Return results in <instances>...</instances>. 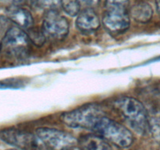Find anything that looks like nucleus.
Segmentation results:
<instances>
[{"mask_svg": "<svg viewBox=\"0 0 160 150\" xmlns=\"http://www.w3.org/2000/svg\"><path fill=\"white\" fill-rule=\"evenodd\" d=\"M114 107L140 134L148 130V114L144 105L132 97H121L114 102Z\"/></svg>", "mask_w": 160, "mask_h": 150, "instance_id": "f257e3e1", "label": "nucleus"}, {"mask_svg": "<svg viewBox=\"0 0 160 150\" xmlns=\"http://www.w3.org/2000/svg\"><path fill=\"white\" fill-rule=\"evenodd\" d=\"M92 131L108 142L121 148H128L134 142V136L129 129L106 116L98 119Z\"/></svg>", "mask_w": 160, "mask_h": 150, "instance_id": "f03ea898", "label": "nucleus"}, {"mask_svg": "<svg viewBox=\"0 0 160 150\" xmlns=\"http://www.w3.org/2000/svg\"><path fill=\"white\" fill-rule=\"evenodd\" d=\"M105 116L101 106L97 104H88L78 109L64 112L60 119L70 128L93 129L98 119Z\"/></svg>", "mask_w": 160, "mask_h": 150, "instance_id": "7ed1b4c3", "label": "nucleus"}, {"mask_svg": "<svg viewBox=\"0 0 160 150\" xmlns=\"http://www.w3.org/2000/svg\"><path fill=\"white\" fill-rule=\"evenodd\" d=\"M40 148L68 149L76 148L78 140L65 131L48 128H38L34 133Z\"/></svg>", "mask_w": 160, "mask_h": 150, "instance_id": "20e7f679", "label": "nucleus"}, {"mask_svg": "<svg viewBox=\"0 0 160 150\" xmlns=\"http://www.w3.org/2000/svg\"><path fill=\"white\" fill-rule=\"evenodd\" d=\"M31 48V39L28 34L20 27L9 28L2 38V48L7 54L16 58H24L28 56Z\"/></svg>", "mask_w": 160, "mask_h": 150, "instance_id": "39448f33", "label": "nucleus"}, {"mask_svg": "<svg viewBox=\"0 0 160 150\" xmlns=\"http://www.w3.org/2000/svg\"><path fill=\"white\" fill-rule=\"evenodd\" d=\"M42 31L45 36L60 40L69 32V23L58 11H47L42 23Z\"/></svg>", "mask_w": 160, "mask_h": 150, "instance_id": "423d86ee", "label": "nucleus"}, {"mask_svg": "<svg viewBox=\"0 0 160 150\" xmlns=\"http://www.w3.org/2000/svg\"><path fill=\"white\" fill-rule=\"evenodd\" d=\"M0 139L7 145L19 148H40L34 134L9 128L0 131Z\"/></svg>", "mask_w": 160, "mask_h": 150, "instance_id": "0eeeda50", "label": "nucleus"}, {"mask_svg": "<svg viewBox=\"0 0 160 150\" xmlns=\"http://www.w3.org/2000/svg\"><path fill=\"white\" fill-rule=\"evenodd\" d=\"M102 23L110 32H123L130 27V15L127 9H107L103 16Z\"/></svg>", "mask_w": 160, "mask_h": 150, "instance_id": "6e6552de", "label": "nucleus"}, {"mask_svg": "<svg viewBox=\"0 0 160 150\" xmlns=\"http://www.w3.org/2000/svg\"><path fill=\"white\" fill-rule=\"evenodd\" d=\"M76 25L81 31L92 32L99 28V18L92 9H86L78 14Z\"/></svg>", "mask_w": 160, "mask_h": 150, "instance_id": "1a4fd4ad", "label": "nucleus"}, {"mask_svg": "<svg viewBox=\"0 0 160 150\" xmlns=\"http://www.w3.org/2000/svg\"><path fill=\"white\" fill-rule=\"evenodd\" d=\"M7 14L9 20L23 29H30L34 23L31 12L19 6H12L9 8Z\"/></svg>", "mask_w": 160, "mask_h": 150, "instance_id": "9d476101", "label": "nucleus"}, {"mask_svg": "<svg viewBox=\"0 0 160 150\" xmlns=\"http://www.w3.org/2000/svg\"><path fill=\"white\" fill-rule=\"evenodd\" d=\"M78 145L81 148L91 150L110 149L112 147L104 138L96 134H85L78 139Z\"/></svg>", "mask_w": 160, "mask_h": 150, "instance_id": "9b49d317", "label": "nucleus"}, {"mask_svg": "<svg viewBox=\"0 0 160 150\" xmlns=\"http://www.w3.org/2000/svg\"><path fill=\"white\" fill-rule=\"evenodd\" d=\"M153 9L147 2H138L131 9V16L134 20L140 23H147L152 19Z\"/></svg>", "mask_w": 160, "mask_h": 150, "instance_id": "f8f14e48", "label": "nucleus"}, {"mask_svg": "<svg viewBox=\"0 0 160 150\" xmlns=\"http://www.w3.org/2000/svg\"><path fill=\"white\" fill-rule=\"evenodd\" d=\"M148 130L153 138L160 144V112H155L148 116Z\"/></svg>", "mask_w": 160, "mask_h": 150, "instance_id": "ddd939ff", "label": "nucleus"}, {"mask_svg": "<svg viewBox=\"0 0 160 150\" xmlns=\"http://www.w3.org/2000/svg\"><path fill=\"white\" fill-rule=\"evenodd\" d=\"M31 42L37 46H42L45 42V34L43 31H40L36 28H30L29 34H28Z\"/></svg>", "mask_w": 160, "mask_h": 150, "instance_id": "4468645a", "label": "nucleus"}, {"mask_svg": "<svg viewBox=\"0 0 160 150\" xmlns=\"http://www.w3.org/2000/svg\"><path fill=\"white\" fill-rule=\"evenodd\" d=\"M39 5L47 11H58L63 6L62 0H39Z\"/></svg>", "mask_w": 160, "mask_h": 150, "instance_id": "2eb2a0df", "label": "nucleus"}, {"mask_svg": "<svg viewBox=\"0 0 160 150\" xmlns=\"http://www.w3.org/2000/svg\"><path fill=\"white\" fill-rule=\"evenodd\" d=\"M64 11L71 17H76L80 13L79 0H69L64 2L62 6Z\"/></svg>", "mask_w": 160, "mask_h": 150, "instance_id": "dca6fc26", "label": "nucleus"}, {"mask_svg": "<svg viewBox=\"0 0 160 150\" xmlns=\"http://www.w3.org/2000/svg\"><path fill=\"white\" fill-rule=\"evenodd\" d=\"M128 3H129L128 0H106V9H111V8L127 9Z\"/></svg>", "mask_w": 160, "mask_h": 150, "instance_id": "f3484780", "label": "nucleus"}, {"mask_svg": "<svg viewBox=\"0 0 160 150\" xmlns=\"http://www.w3.org/2000/svg\"><path fill=\"white\" fill-rule=\"evenodd\" d=\"M2 1L8 3V4L12 5V6H20V5H23V3H25L26 0H2Z\"/></svg>", "mask_w": 160, "mask_h": 150, "instance_id": "a211bd4d", "label": "nucleus"}, {"mask_svg": "<svg viewBox=\"0 0 160 150\" xmlns=\"http://www.w3.org/2000/svg\"><path fill=\"white\" fill-rule=\"evenodd\" d=\"M79 1H81V2L84 3V4L88 5V6H96V5L99 2L100 0H79Z\"/></svg>", "mask_w": 160, "mask_h": 150, "instance_id": "6ab92c4d", "label": "nucleus"}, {"mask_svg": "<svg viewBox=\"0 0 160 150\" xmlns=\"http://www.w3.org/2000/svg\"><path fill=\"white\" fill-rule=\"evenodd\" d=\"M156 7H157L158 12L160 13V0H156Z\"/></svg>", "mask_w": 160, "mask_h": 150, "instance_id": "aec40b11", "label": "nucleus"}, {"mask_svg": "<svg viewBox=\"0 0 160 150\" xmlns=\"http://www.w3.org/2000/svg\"><path fill=\"white\" fill-rule=\"evenodd\" d=\"M2 38H1L0 37V50L2 49Z\"/></svg>", "mask_w": 160, "mask_h": 150, "instance_id": "412c9836", "label": "nucleus"}]
</instances>
